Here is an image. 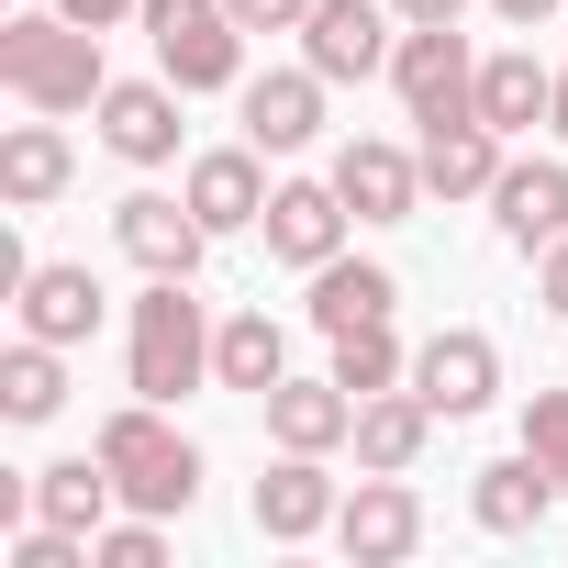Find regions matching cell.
I'll return each mask as SVG.
<instances>
[{
	"label": "cell",
	"mask_w": 568,
	"mask_h": 568,
	"mask_svg": "<svg viewBox=\"0 0 568 568\" xmlns=\"http://www.w3.org/2000/svg\"><path fill=\"white\" fill-rule=\"evenodd\" d=\"M0 90H12L23 112H101V90H112L101 34L68 23L57 0H45V12H12V23H0Z\"/></svg>",
	"instance_id": "cell-1"
},
{
	"label": "cell",
	"mask_w": 568,
	"mask_h": 568,
	"mask_svg": "<svg viewBox=\"0 0 568 568\" xmlns=\"http://www.w3.org/2000/svg\"><path fill=\"white\" fill-rule=\"evenodd\" d=\"M90 446H101V468L123 479V513H156V524H168V513L201 501V446L168 424V402H123V413H101Z\"/></svg>",
	"instance_id": "cell-2"
},
{
	"label": "cell",
	"mask_w": 568,
	"mask_h": 568,
	"mask_svg": "<svg viewBox=\"0 0 568 568\" xmlns=\"http://www.w3.org/2000/svg\"><path fill=\"white\" fill-rule=\"evenodd\" d=\"M90 557L101 568H168V535H156V513H134V524H101Z\"/></svg>",
	"instance_id": "cell-29"
},
{
	"label": "cell",
	"mask_w": 568,
	"mask_h": 568,
	"mask_svg": "<svg viewBox=\"0 0 568 568\" xmlns=\"http://www.w3.org/2000/svg\"><path fill=\"white\" fill-rule=\"evenodd\" d=\"M390 12H402V23H457L468 0H390Z\"/></svg>",
	"instance_id": "cell-35"
},
{
	"label": "cell",
	"mask_w": 568,
	"mask_h": 568,
	"mask_svg": "<svg viewBox=\"0 0 568 568\" xmlns=\"http://www.w3.org/2000/svg\"><path fill=\"white\" fill-rule=\"evenodd\" d=\"M535 302H546V313H557V324H568V234H557V245H546V278H535Z\"/></svg>",
	"instance_id": "cell-33"
},
{
	"label": "cell",
	"mask_w": 568,
	"mask_h": 568,
	"mask_svg": "<svg viewBox=\"0 0 568 568\" xmlns=\"http://www.w3.org/2000/svg\"><path fill=\"white\" fill-rule=\"evenodd\" d=\"M490 223H501V245L546 256V245L568 234V168H557V156H501V179H490Z\"/></svg>",
	"instance_id": "cell-14"
},
{
	"label": "cell",
	"mask_w": 568,
	"mask_h": 568,
	"mask_svg": "<svg viewBox=\"0 0 568 568\" xmlns=\"http://www.w3.org/2000/svg\"><path fill=\"white\" fill-rule=\"evenodd\" d=\"M479 123H490V134H535V123H557V68H535V45L479 57Z\"/></svg>",
	"instance_id": "cell-22"
},
{
	"label": "cell",
	"mask_w": 568,
	"mask_h": 568,
	"mask_svg": "<svg viewBox=\"0 0 568 568\" xmlns=\"http://www.w3.org/2000/svg\"><path fill=\"white\" fill-rule=\"evenodd\" d=\"M524 446L557 468V501H568V390H535L524 402Z\"/></svg>",
	"instance_id": "cell-30"
},
{
	"label": "cell",
	"mask_w": 568,
	"mask_h": 568,
	"mask_svg": "<svg viewBox=\"0 0 568 568\" xmlns=\"http://www.w3.org/2000/svg\"><path fill=\"white\" fill-rule=\"evenodd\" d=\"M212 313L190 302V278H145L134 302V335H123V368H134V402H190L212 379Z\"/></svg>",
	"instance_id": "cell-3"
},
{
	"label": "cell",
	"mask_w": 568,
	"mask_h": 568,
	"mask_svg": "<svg viewBox=\"0 0 568 568\" xmlns=\"http://www.w3.org/2000/svg\"><path fill=\"white\" fill-rule=\"evenodd\" d=\"M112 501H123V479L101 468V446H90V457H57V468H34V524L101 535V524H112Z\"/></svg>",
	"instance_id": "cell-25"
},
{
	"label": "cell",
	"mask_w": 568,
	"mask_h": 568,
	"mask_svg": "<svg viewBox=\"0 0 568 568\" xmlns=\"http://www.w3.org/2000/svg\"><path fill=\"white\" fill-rule=\"evenodd\" d=\"M234 23H245V34H302L313 0H234Z\"/></svg>",
	"instance_id": "cell-31"
},
{
	"label": "cell",
	"mask_w": 568,
	"mask_h": 568,
	"mask_svg": "<svg viewBox=\"0 0 568 568\" xmlns=\"http://www.w3.org/2000/svg\"><path fill=\"white\" fill-rule=\"evenodd\" d=\"M346 223H357V212H346V190H335V179H278L256 234H267V256H278V267H302V278H313L324 256H346Z\"/></svg>",
	"instance_id": "cell-9"
},
{
	"label": "cell",
	"mask_w": 568,
	"mask_h": 568,
	"mask_svg": "<svg viewBox=\"0 0 568 568\" xmlns=\"http://www.w3.org/2000/svg\"><path fill=\"white\" fill-rule=\"evenodd\" d=\"M335 546H346L357 568H402V557L424 546V501H413V479H402V468H368V479L346 490V513H335Z\"/></svg>",
	"instance_id": "cell-8"
},
{
	"label": "cell",
	"mask_w": 568,
	"mask_h": 568,
	"mask_svg": "<svg viewBox=\"0 0 568 568\" xmlns=\"http://www.w3.org/2000/svg\"><path fill=\"white\" fill-rule=\"evenodd\" d=\"M190 212L212 223V234H245V223H267V168H256V145H212V156H190Z\"/></svg>",
	"instance_id": "cell-17"
},
{
	"label": "cell",
	"mask_w": 568,
	"mask_h": 568,
	"mask_svg": "<svg viewBox=\"0 0 568 568\" xmlns=\"http://www.w3.org/2000/svg\"><path fill=\"white\" fill-rule=\"evenodd\" d=\"M546 501H557V468H546L535 446L490 457V468H479V490H468V513H479L490 535H535V524H546Z\"/></svg>",
	"instance_id": "cell-23"
},
{
	"label": "cell",
	"mask_w": 568,
	"mask_h": 568,
	"mask_svg": "<svg viewBox=\"0 0 568 568\" xmlns=\"http://www.w3.org/2000/svg\"><path fill=\"white\" fill-rule=\"evenodd\" d=\"M179 79H112L101 90V145L123 156V168H168L179 156Z\"/></svg>",
	"instance_id": "cell-13"
},
{
	"label": "cell",
	"mask_w": 568,
	"mask_h": 568,
	"mask_svg": "<svg viewBox=\"0 0 568 568\" xmlns=\"http://www.w3.org/2000/svg\"><path fill=\"white\" fill-rule=\"evenodd\" d=\"M413 168H424V201H490V179H501V134H490L479 112H457V123H424Z\"/></svg>",
	"instance_id": "cell-15"
},
{
	"label": "cell",
	"mask_w": 568,
	"mask_h": 568,
	"mask_svg": "<svg viewBox=\"0 0 568 568\" xmlns=\"http://www.w3.org/2000/svg\"><path fill=\"white\" fill-rule=\"evenodd\" d=\"M390 302H402V278H390L379 256H324V267H313V324H324V335L390 324Z\"/></svg>",
	"instance_id": "cell-24"
},
{
	"label": "cell",
	"mask_w": 568,
	"mask_h": 568,
	"mask_svg": "<svg viewBox=\"0 0 568 568\" xmlns=\"http://www.w3.org/2000/svg\"><path fill=\"white\" fill-rule=\"evenodd\" d=\"M112 245H123L145 278H201L212 223L190 212V190H179V201H168V190H134V201H112Z\"/></svg>",
	"instance_id": "cell-6"
},
{
	"label": "cell",
	"mask_w": 568,
	"mask_h": 568,
	"mask_svg": "<svg viewBox=\"0 0 568 568\" xmlns=\"http://www.w3.org/2000/svg\"><path fill=\"white\" fill-rule=\"evenodd\" d=\"M390 90H402L413 123H457V112H479V57H468V34H457V23H402V45H390Z\"/></svg>",
	"instance_id": "cell-5"
},
{
	"label": "cell",
	"mask_w": 568,
	"mask_h": 568,
	"mask_svg": "<svg viewBox=\"0 0 568 568\" xmlns=\"http://www.w3.org/2000/svg\"><path fill=\"white\" fill-rule=\"evenodd\" d=\"M413 390H424L446 424H468V413H490V402H501V346H490L479 324H446V335H424V346H413Z\"/></svg>",
	"instance_id": "cell-7"
},
{
	"label": "cell",
	"mask_w": 568,
	"mask_h": 568,
	"mask_svg": "<svg viewBox=\"0 0 568 568\" xmlns=\"http://www.w3.org/2000/svg\"><path fill=\"white\" fill-rule=\"evenodd\" d=\"M557 134H568V68H557Z\"/></svg>",
	"instance_id": "cell-36"
},
{
	"label": "cell",
	"mask_w": 568,
	"mask_h": 568,
	"mask_svg": "<svg viewBox=\"0 0 568 568\" xmlns=\"http://www.w3.org/2000/svg\"><path fill=\"white\" fill-rule=\"evenodd\" d=\"M335 379H346V402H368V390H402L413 357H402L390 324H357V335H335Z\"/></svg>",
	"instance_id": "cell-28"
},
{
	"label": "cell",
	"mask_w": 568,
	"mask_h": 568,
	"mask_svg": "<svg viewBox=\"0 0 568 568\" xmlns=\"http://www.w3.org/2000/svg\"><path fill=\"white\" fill-rule=\"evenodd\" d=\"M256 535L267 546H313V535H335V513H346V490L324 479V457H302V446H278V468L256 479Z\"/></svg>",
	"instance_id": "cell-11"
},
{
	"label": "cell",
	"mask_w": 568,
	"mask_h": 568,
	"mask_svg": "<svg viewBox=\"0 0 568 568\" xmlns=\"http://www.w3.org/2000/svg\"><path fill=\"white\" fill-rule=\"evenodd\" d=\"M23 335H45V346H90L101 335V278L79 267V256H45V267H23Z\"/></svg>",
	"instance_id": "cell-16"
},
{
	"label": "cell",
	"mask_w": 568,
	"mask_h": 568,
	"mask_svg": "<svg viewBox=\"0 0 568 568\" xmlns=\"http://www.w3.org/2000/svg\"><path fill=\"white\" fill-rule=\"evenodd\" d=\"M267 435H278V446H302V457H335V446L357 435L346 379H335V368H324V379H278V390H267Z\"/></svg>",
	"instance_id": "cell-19"
},
{
	"label": "cell",
	"mask_w": 568,
	"mask_h": 568,
	"mask_svg": "<svg viewBox=\"0 0 568 568\" xmlns=\"http://www.w3.org/2000/svg\"><path fill=\"white\" fill-rule=\"evenodd\" d=\"M212 379H223V390H256V402H267L278 379H291V335H278L267 313H234V324L212 335Z\"/></svg>",
	"instance_id": "cell-26"
},
{
	"label": "cell",
	"mask_w": 568,
	"mask_h": 568,
	"mask_svg": "<svg viewBox=\"0 0 568 568\" xmlns=\"http://www.w3.org/2000/svg\"><path fill=\"white\" fill-rule=\"evenodd\" d=\"M490 12H501V23H557L568 0H490Z\"/></svg>",
	"instance_id": "cell-34"
},
{
	"label": "cell",
	"mask_w": 568,
	"mask_h": 568,
	"mask_svg": "<svg viewBox=\"0 0 568 568\" xmlns=\"http://www.w3.org/2000/svg\"><path fill=\"white\" fill-rule=\"evenodd\" d=\"M145 45H156V79H179L190 101L201 90H245V23L234 0H145Z\"/></svg>",
	"instance_id": "cell-4"
},
{
	"label": "cell",
	"mask_w": 568,
	"mask_h": 568,
	"mask_svg": "<svg viewBox=\"0 0 568 568\" xmlns=\"http://www.w3.org/2000/svg\"><path fill=\"white\" fill-rule=\"evenodd\" d=\"M57 12H68V23H90V34H112V23H134V12H145V0H57Z\"/></svg>",
	"instance_id": "cell-32"
},
{
	"label": "cell",
	"mask_w": 568,
	"mask_h": 568,
	"mask_svg": "<svg viewBox=\"0 0 568 568\" xmlns=\"http://www.w3.org/2000/svg\"><path fill=\"white\" fill-rule=\"evenodd\" d=\"M0 413H12V424H57L68 413V346L23 335L12 357H0Z\"/></svg>",
	"instance_id": "cell-27"
},
{
	"label": "cell",
	"mask_w": 568,
	"mask_h": 568,
	"mask_svg": "<svg viewBox=\"0 0 568 568\" xmlns=\"http://www.w3.org/2000/svg\"><path fill=\"white\" fill-rule=\"evenodd\" d=\"M335 190H346V212H357V223H413L424 168H413L402 145H368V134H357V145L335 156Z\"/></svg>",
	"instance_id": "cell-20"
},
{
	"label": "cell",
	"mask_w": 568,
	"mask_h": 568,
	"mask_svg": "<svg viewBox=\"0 0 568 568\" xmlns=\"http://www.w3.org/2000/svg\"><path fill=\"white\" fill-rule=\"evenodd\" d=\"M324 68H267V79H245L234 101H245V145L256 156H302L313 134H324Z\"/></svg>",
	"instance_id": "cell-12"
},
{
	"label": "cell",
	"mask_w": 568,
	"mask_h": 568,
	"mask_svg": "<svg viewBox=\"0 0 568 568\" xmlns=\"http://www.w3.org/2000/svg\"><path fill=\"white\" fill-rule=\"evenodd\" d=\"M68 179H79V156H68L57 112H34V123H12V134H0V201H12V212H45Z\"/></svg>",
	"instance_id": "cell-21"
},
{
	"label": "cell",
	"mask_w": 568,
	"mask_h": 568,
	"mask_svg": "<svg viewBox=\"0 0 568 568\" xmlns=\"http://www.w3.org/2000/svg\"><path fill=\"white\" fill-rule=\"evenodd\" d=\"M435 424H446V413L402 379V390H368V402H357V435H346V446H357V468H402V479H413V457L435 446Z\"/></svg>",
	"instance_id": "cell-18"
},
{
	"label": "cell",
	"mask_w": 568,
	"mask_h": 568,
	"mask_svg": "<svg viewBox=\"0 0 568 568\" xmlns=\"http://www.w3.org/2000/svg\"><path fill=\"white\" fill-rule=\"evenodd\" d=\"M402 12L390 0H313V23H302V68H324V79H390V34Z\"/></svg>",
	"instance_id": "cell-10"
}]
</instances>
